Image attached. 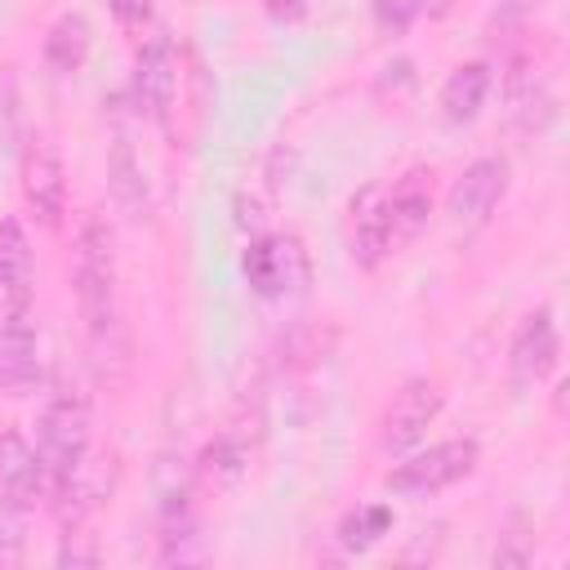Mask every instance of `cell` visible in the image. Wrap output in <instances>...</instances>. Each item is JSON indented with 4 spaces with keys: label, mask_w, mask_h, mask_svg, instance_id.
<instances>
[{
    "label": "cell",
    "mask_w": 570,
    "mask_h": 570,
    "mask_svg": "<svg viewBox=\"0 0 570 570\" xmlns=\"http://www.w3.org/2000/svg\"><path fill=\"white\" fill-rule=\"evenodd\" d=\"M36 463H40V494L58 508L71 512V521L85 512V490H89V401L80 387L62 383L36 432Z\"/></svg>",
    "instance_id": "6da1fadb"
},
{
    "label": "cell",
    "mask_w": 570,
    "mask_h": 570,
    "mask_svg": "<svg viewBox=\"0 0 570 570\" xmlns=\"http://www.w3.org/2000/svg\"><path fill=\"white\" fill-rule=\"evenodd\" d=\"M71 294L89 338L102 347L116 334V245L98 214H85L71 240Z\"/></svg>",
    "instance_id": "7a4b0ae2"
},
{
    "label": "cell",
    "mask_w": 570,
    "mask_h": 570,
    "mask_svg": "<svg viewBox=\"0 0 570 570\" xmlns=\"http://www.w3.org/2000/svg\"><path fill=\"white\" fill-rule=\"evenodd\" d=\"M476 463H481V445L472 436H450V441H436V445L401 459L383 476V490L401 494V499H428V494H441V490L459 485L463 476H472Z\"/></svg>",
    "instance_id": "3957f363"
},
{
    "label": "cell",
    "mask_w": 570,
    "mask_h": 570,
    "mask_svg": "<svg viewBox=\"0 0 570 570\" xmlns=\"http://www.w3.org/2000/svg\"><path fill=\"white\" fill-rule=\"evenodd\" d=\"M240 267H245V281L258 298H285V294L307 285V254H303V240L289 232L254 236L245 245Z\"/></svg>",
    "instance_id": "277c9868"
},
{
    "label": "cell",
    "mask_w": 570,
    "mask_h": 570,
    "mask_svg": "<svg viewBox=\"0 0 570 570\" xmlns=\"http://www.w3.org/2000/svg\"><path fill=\"white\" fill-rule=\"evenodd\" d=\"M178 85H183V62L169 36H147L138 58H134V102L147 120L169 125L178 107Z\"/></svg>",
    "instance_id": "5b68a950"
},
{
    "label": "cell",
    "mask_w": 570,
    "mask_h": 570,
    "mask_svg": "<svg viewBox=\"0 0 570 570\" xmlns=\"http://www.w3.org/2000/svg\"><path fill=\"white\" fill-rule=\"evenodd\" d=\"M18 187H22V205L27 214L58 232L62 227V214H67V169H62V156L49 138H31L27 151H22V165H18Z\"/></svg>",
    "instance_id": "8992f818"
},
{
    "label": "cell",
    "mask_w": 570,
    "mask_h": 570,
    "mask_svg": "<svg viewBox=\"0 0 570 570\" xmlns=\"http://www.w3.org/2000/svg\"><path fill=\"white\" fill-rule=\"evenodd\" d=\"M441 405H445V392H441L436 379H410V383L387 401V410H383V419H379V450H383V454H401V450L419 445L423 432L436 423Z\"/></svg>",
    "instance_id": "52a82bcc"
},
{
    "label": "cell",
    "mask_w": 570,
    "mask_h": 570,
    "mask_svg": "<svg viewBox=\"0 0 570 570\" xmlns=\"http://www.w3.org/2000/svg\"><path fill=\"white\" fill-rule=\"evenodd\" d=\"M508 183H512V165L508 156H476L445 191V214L459 223V227H476L485 223L499 200L508 196Z\"/></svg>",
    "instance_id": "ba28073f"
},
{
    "label": "cell",
    "mask_w": 570,
    "mask_h": 570,
    "mask_svg": "<svg viewBox=\"0 0 570 570\" xmlns=\"http://www.w3.org/2000/svg\"><path fill=\"white\" fill-rule=\"evenodd\" d=\"M561 361V334H557V316L552 307H534L521 316L512 343H508V374L512 387H534L543 383Z\"/></svg>",
    "instance_id": "9c48e42d"
},
{
    "label": "cell",
    "mask_w": 570,
    "mask_h": 570,
    "mask_svg": "<svg viewBox=\"0 0 570 570\" xmlns=\"http://www.w3.org/2000/svg\"><path fill=\"white\" fill-rule=\"evenodd\" d=\"M40 383V330L31 307H4L0 316V392L31 396Z\"/></svg>",
    "instance_id": "30bf717a"
},
{
    "label": "cell",
    "mask_w": 570,
    "mask_h": 570,
    "mask_svg": "<svg viewBox=\"0 0 570 570\" xmlns=\"http://www.w3.org/2000/svg\"><path fill=\"white\" fill-rule=\"evenodd\" d=\"M347 245L356 267H379L396 245H392V223H387V183H370L352 196L347 205Z\"/></svg>",
    "instance_id": "8fae6325"
},
{
    "label": "cell",
    "mask_w": 570,
    "mask_h": 570,
    "mask_svg": "<svg viewBox=\"0 0 570 570\" xmlns=\"http://www.w3.org/2000/svg\"><path fill=\"white\" fill-rule=\"evenodd\" d=\"M432 214V169L410 165L401 178L387 183V223H392V245H410Z\"/></svg>",
    "instance_id": "7c38bea8"
},
{
    "label": "cell",
    "mask_w": 570,
    "mask_h": 570,
    "mask_svg": "<svg viewBox=\"0 0 570 570\" xmlns=\"http://www.w3.org/2000/svg\"><path fill=\"white\" fill-rule=\"evenodd\" d=\"M36 294V258L18 218H0V298L4 307H31Z\"/></svg>",
    "instance_id": "4fadbf2b"
},
{
    "label": "cell",
    "mask_w": 570,
    "mask_h": 570,
    "mask_svg": "<svg viewBox=\"0 0 570 570\" xmlns=\"http://www.w3.org/2000/svg\"><path fill=\"white\" fill-rule=\"evenodd\" d=\"M490 85H494V76H490V62H459L450 76H445V85H441V116L450 120V125H468V120H476L481 116V107H485V98H490Z\"/></svg>",
    "instance_id": "5bb4252c"
},
{
    "label": "cell",
    "mask_w": 570,
    "mask_h": 570,
    "mask_svg": "<svg viewBox=\"0 0 570 570\" xmlns=\"http://www.w3.org/2000/svg\"><path fill=\"white\" fill-rule=\"evenodd\" d=\"M40 494V463H36V445L22 432H0V499L13 503H31Z\"/></svg>",
    "instance_id": "9a60e30c"
},
{
    "label": "cell",
    "mask_w": 570,
    "mask_h": 570,
    "mask_svg": "<svg viewBox=\"0 0 570 570\" xmlns=\"http://www.w3.org/2000/svg\"><path fill=\"white\" fill-rule=\"evenodd\" d=\"M89 40H94V36H89L85 13H58L53 27H49V36H45V62H49L58 76H71V71L85 67Z\"/></svg>",
    "instance_id": "2e32d148"
},
{
    "label": "cell",
    "mask_w": 570,
    "mask_h": 570,
    "mask_svg": "<svg viewBox=\"0 0 570 570\" xmlns=\"http://www.w3.org/2000/svg\"><path fill=\"white\" fill-rule=\"evenodd\" d=\"M200 472H205L218 490L236 485V481L249 472V436H245L240 428H223V432L205 445V454H200Z\"/></svg>",
    "instance_id": "e0dca14e"
},
{
    "label": "cell",
    "mask_w": 570,
    "mask_h": 570,
    "mask_svg": "<svg viewBox=\"0 0 570 570\" xmlns=\"http://www.w3.org/2000/svg\"><path fill=\"white\" fill-rule=\"evenodd\" d=\"M387 530H392V508H387V503H365V508H352V512L338 521V543H343L347 552H365V548H374Z\"/></svg>",
    "instance_id": "ac0fdd59"
},
{
    "label": "cell",
    "mask_w": 570,
    "mask_h": 570,
    "mask_svg": "<svg viewBox=\"0 0 570 570\" xmlns=\"http://www.w3.org/2000/svg\"><path fill=\"white\" fill-rule=\"evenodd\" d=\"M27 512L31 503L0 499V566H18L27 552Z\"/></svg>",
    "instance_id": "d6986e66"
},
{
    "label": "cell",
    "mask_w": 570,
    "mask_h": 570,
    "mask_svg": "<svg viewBox=\"0 0 570 570\" xmlns=\"http://www.w3.org/2000/svg\"><path fill=\"white\" fill-rule=\"evenodd\" d=\"M107 9H111V13H116V22H120V27H129V31L147 27V18H151V4H147V0H107Z\"/></svg>",
    "instance_id": "ffe728a7"
},
{
    "label": "cell",
    "mask_w": 570,
    "mask_h": 570,
    "mask_svg": "<svg viewBox=\"0 0 570 570\" xmlns=\"http://www.w3.org/2000/svg\"><path fill=\"white\" fill-rule=\"evenodd\" d=\"M58 566H98V548H80L76 534H67L58 548Z\"/></svg>",
    "instance_id": "44dd1931"
},
{
    "label": "cell",
    "mask_w": 570,
    "mask_h": 570,
    "mask_svg": "<svg viewBox=\"0 0 570 570\" xmlns=\"http://www.w3.org/2000/svg\"><path fill=\"white\" fill-rule=\"evenodd\" d=\"M263 9L276 18V22H298L307 13V0H263Z\"/></svg>",
    "instance_id": "7402d4cb"
},
{
    "label": "cell",
    "mask_w": 570,
    "mask_h": 570,
    "mask_svg": "<svg viewBox=\"0 0 570 570\" xmlns=\"http://www.w3.org/2000/svg\"><path fill=\"white\" fill-rule=\"evenodd\" d=\"M539 4H543V0H503V9H508V13H534Z\"/></svg>",
    "instance_id": "603a6c76"
}]
</instances>
